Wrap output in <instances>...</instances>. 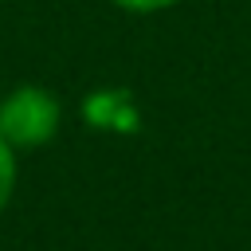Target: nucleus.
<instances>
[{
  "label": "nucleus",
  "mask_w": 251,
  "mask_h": 251,
  "mask_svg": "<svg viewBox=\"0 0 251 251\" xmlns=\"http://www.w3.org/2000/svg\"><path fill=\"white\" fill-rule=\"evenodd\" d=\"M63 129V102L39 82H20L0 98V133L20 149H43Z\"/></svg>",
  "instance_id": "nucleus-1"
},
{
  "label": "nucleus",
  "mask_w": 251,
  "mask_h": 251,
  "mask_svg": "<svg viewBox=\"0 0 251 251\" xmlns=\"http://www.w3.org/2000/svg\"><path fill=\"white\" fill-rule=\"evenodd\" d=\"M78 114L98 133H137L141 129V106L126 86H94L82 98Z\"/></svg>",
  "instance_id": "nucleus-2"
},
{
  "label": "nucleus",
  "mask_w": 251,
  "mask_h": 251,
  "mask_svg": "<svg viewBox=\"0 0 251 251\" xmlns=\"http://www.w3.org/2000/svg\"><path fill=\"white\" fill-rule=\"evenodd\" d=\"M16 184H20V149L0 133V212L12 204Z\"/></svg>",
  "instance_id": "nucleus-3"
},
{
  "label": "nucleus",
  "mask_w": 251,
  "mask_h": 251,
  "mask_svg": "<svg viewBox=\"0 0 251 251\" xmlns=\"http://www.w3.org/2000/svg\"><path fill=\"white\" fill-rule=\"evenodd\" d=\"M118 12H129V16H157V12H169L176 8L180 0H110Z\"/></svg>",
  "instance_id": "nucleus-4"
}]
</instances>
